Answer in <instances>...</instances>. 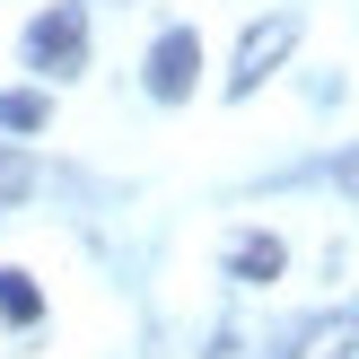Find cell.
I'll use <instances>...</instances> for the list:
<instances>
[{"instance_id": "1", "label": "cell", "mask_w": 359, "mask_h": 359, "mask_svg": "<svg viewBox=\"0 0 359 359\" xmlns=\"http://www.w3.org/2000/svg\"><path fill=\"white\" fill-rule=\"evenodd\" d=\"M79 62H88V9H79V0H53V9L27 27V70H44V79H70Z\"/></svg>"}, {"instance_id": "2", "label": "cell", "mask_w": 359, "mask_h": 359, "mask_svg": "<svg viewBox=\"0 0 359 359\" xmlns=\"http://www.w3.org/2000/svg\"><path fill=\"white\" fill-rule=\"evenodd\" d=\"M290 44H298V18H290V9L255 18V27L237 35V62H228V97H255V88L272 79L280 62H290Z\"/></svg>"}, {"instance_id": "3", "label": "cell", "mask_w": 359, "mask_h": 359, "mask_svg": "<svg viewBox=\"0 0 359 359\" xmlns=\"http://www.w3.org/2000/svg\"><path fill=\"white\" fill-rule=\"evenodd\" d=\"M193 70H202L193 27H167V35L149 44V97H158V105H184V97H193Z\"/></svg>"}, {"instance_id": "4", "label": "cell", "mask_w": 359, "mask_h": 359, "mask_svg": "<svg viewBox=\"0 0 359 359\" xmlns=\"http://www.w3.org/2000/svg\"><path fill=\"white\" fill-rule=\"evenodd\" d=\"M280 359H359V307H333L316 325H298V342Z\"/></svg>"}, {"instance_id": "5", "label": "cell", "mask_w": 359, "mask_h": 359, "mask_svg": "<svg viewBox=\"0 0 359 359\" xmlns=\"http://www.w3.org/2000/svg\"><path fill=\"white\" fill-rule=\"evenodd\" d=\"M280 263H290V245H280L272 228H245V237L228 245V272L237 280H280Z\"/></svg>"}, {"instance_id": "6", "label": "cell", "mask_w": 359, "mask_h": 359, "mask_svg": "<svg viewBox=\"0 0 359 359\" xmlns=\"http://www.w3.org/2000/svg\"><path fill=\"white\" fill-rule=\"evenodd\" d=\"M44 114L53 105L35 97V88H9V97H0V132H44Z\"/></svg>"}, {"instance_id": "7", "label": "cell", "mask_w": 359, "mask_h": 359, "mask_svg": "<svg viewBox=\"0 0 359 359\" xmlns=\"http://www.w3.org/2000/svg\"><path fill=\"white\" fill-rule=\"evenodd\" d=\"M44 316V298L27 290V272H0V325H35Z\"/></svg>"}, {"instance_id": "8", "label": "cell", "mask_w": 359, "mask_h": 359, "mask_svg": "<svg viewBox=\"0 0 359 359\" xmlns=\"http://www.w3.org/2000/svg\"><path fill=\"white\" fill-rule=\"evenodd\" d=\"M0 193H27V167L18 158H0Z\"/></svg>"}, {"instance_id": "9", "label": "cell", "mask_w": 359, "mask_h": 359, "mask_svg": "<svg viewBox=\"0 0 359 359\" xmlns=\"http://www.w3.org/2000/svg\"><path fill=\"white\" fill-rule=\"evenodd\" d=\"M210 351H219V359H245V333L228 325V333H219V342H210Z\"/></svg>"}]
</instances>
